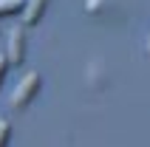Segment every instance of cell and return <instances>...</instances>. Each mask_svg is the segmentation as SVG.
Wrapping results in <instances>:
<instances>
[{
	"mask_svg": "<svg viewBox=\"0 0 150 147\" xmlns=\"http://www.w3.org/2000/svg\"><path fill=\"white\" fill-rule=\"evenodd\" d=\"M40 85H42V76L37 71H31V74H25L23 79L17 82V88L11 90V107H17V110H23V107H28L34 102V96L40 93Z\"/></svg>",
	"mask_w": 150,
	"mask_h": 147,
	"instance_id": "cell-1",
	"label": "cell"
},
{
	"mask_svg": "<svg viewBox=\"0 0 150 147\" xmlns=\"http://www.w3.org/2000/svg\"><path fill=\"white\" fill-rule=\"evenodd\" d=\"M6 57L11 65H20L25 57V34L23 28H14V31L8 34V48H6Z\"/></svg>",
	"mask_w": 150,
	"mask_h": 147,
	"instance_id": "cell-2",
	"label": "cell"
},
{
	"mask_svg": "<svg viewBox=\"0 0 150 147\" xmlns=\"http://www.w3.org/2000/svg\"><path fill=\"white\" fill-rule=\"evenodd\" d=\"M45 6H48V0H25V8H23V25L40 23V17L45 14Z\"/></svg>",
	"mask_w": 150,
	"mask_h": 147,
	"instance_id": "cell-3",
	"label": "cell"
},
{
	"mask_svg": "<svg viewBox=\"0 0 150 147\" xmlns=\"http://www.w3.org/2000/svg\"><path fill=\"white\" fill-rule=\"evenodd\" d=\"M23 8H25L23 0H0V17L17 14V11H23Z\"/></svg>",
	"mask_w": 150,
	"mask_h": 147,
	"instance_id": "cell-4",
	"label": "cell"
},
{
	"mask_svg": "<svg viewBox=\"0 0 150 147\" xmlns=\"http://www.w3.org/2000/svg\"><path fill=\"white\" fill-rule=\"evenodd\" d=\"M8 139H11V124L0 119V147H8Z\"/></svg>",
	"mask_w": 150,
	"mask_h": 147,
	"instance_id": "cell-5",
	"label": "cell"
},
{
	"mask_svg": "<svg viewBox=\"0 0 150 147\" xmlns=\"http://www.w3.org/2000/svg\"><path fill=\"white\" fill-rule=\"evenodd\" d=\"M8 65H11V62H8V57H6V54H0V85H3V76H6Z\"/></svg>",
	"mask_w": 150,
	"mask_h": 147,
	"instance_id": "cell-6",
	"label": "cell"
},
{
	"mask_svg": "<svg viewBox=\"0 0 150 147\" xmlns=\"http://www.w3.org/2000/svg\"><path fill=\"white\" fill-rule=\"evenodd\" d=\"M147 57H150V42H147Z\"/></svg>",
	"mask_w": 150,
	"mask_h": 147,
	"instance_id": "cell-7",
	"label": "cell"
}]
</instances>
